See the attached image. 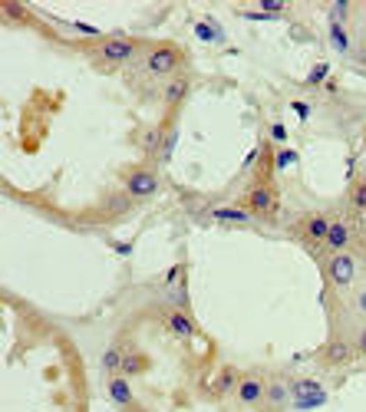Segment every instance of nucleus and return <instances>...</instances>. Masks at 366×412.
Segmentation results:
<instances>
[{
  "label": "nucleus",
  "instance_id": "obj_25",
  "mask_svg": "<svg viewBox=\"0 0 366 412\" xmlns=\"http://www.w3.org/2000/svg\"><path fill=\"white\" fill-rule=\"evenodd\" d=\"M261 7H264L267 17H278V13H284V3H278V0H261Z\"/></svg>",
  "mask_w": 366,
  "mask_h": 412
},
{
  "label": "nucleus",
  "instance_id": "obj_14",
  "mask_svg": "<svg viewBox=\"0 0 366 412\" xmlns=\"http://www.w3.org/2000/svg\"><path fill=\"white\" fill-rule=\"evenodd\" d=\"M149 370V356L139 350H126V360H122V376H139Z\"/></svg>",
  "mask_w": 366,
  "mask_h": 412
},
{
  "label": "nucleus",
  "instance_id": "obj_1",
  "mask_svg": "<svg viewBox=\"0 0 366 412\" xmlns=\"http://www.w3.org/2000/svg\"><path fill=\"white\" fill-rule=\"evenodd\" d=\"M185 63V53H182V47H175V43H155L149 53H145V70H149L152 76H172Z\"/></svg>",
  "mask_w": 366,
  "mask_h": 412
},
{
  "label": "nucleus",
  "instance_id": "obj_3",
  "mask_svg": "<svg viewBox=\"0 0 366 412\" xmlns=\"http://www.w3.org/2000/svg\"><path fill=\"white\" fill-rule=\"evenodd\" d=\"M324 271H327L330 284H337V287H347L350 280L356 277V258L350 251H340V254H330L327 264H324Z\"/></svg>",
  "mask_w": 366,
  "mask_h": 412
},
{
  "label": "nucleus",
  "instance_id": "obj_4",
  "mask_svg": "<svg viewBox=\"0 0 366 412\" xmlns=\"http://www.w3.org/2000/svg\"><path fill=\"white\" fill-rule=\"evenodd\" d=\"M155 191H159V175H155L152 168H136V172L126 175V195L132 201H145V198H152Z\"/></svg>",
  "mask_w": 366,
  "mask_h": 412
},
{
  "label": "nucleus",
  "instance_id": "obj_16",
  "mask_svg": "<svg viewBox=\"0 0 366 412\" xmlns=\"http://www.w3.org/2000/svg\"><path fill=\"white\" fill-rule=\"evenodd\" d=\"M238 383H241V379H238V373H234L231 366H225V370L218 373V379H215V396H228L231 389L238 393Z\"/></svg>",
  "mask_w": 366,
  "mask_h": 412
},
{
  "label": "nucleus",
  "instance_id": "obj_13",
  "mask_svg": "<svg viewBox=\"0 0 366 412\" xmlns=\"http://www.w3.org/2000/svg\"><path fill=\"white\" fill-rule=\"evenodd\" d=\"M353 353L356 350H350V343L333 340V343H327V350H324V360H327V366H343V363L353 360Z\"/></svg>",
  "mask_w": 366,
  "mask_h": 412
},
{
  "label": "nucleus",
  "instance_id": "obj_21",
  "mask_svg": "<svg viewBox=\"0 0 366 412\" xmlns=\"http://www.w3.org/2000/svg\"><path fill=\"white\" fill-rule=\"evenodd\" d=\"M350 208L356 214H366V178H360L353 188H350Z\"/></svg>",
  "mask_w": 366,
  "mask_h": 412
},
{
  "label": "nucleus",
  "instance_id": "obj_6",
  "mask_svg": "<svg viewBox=\"0 0 366 412\" xmlns=\"http://www.w3.org/2000/svg\"><path fill=\"white\" fill-rule=\"evenodd\" d=\"M291 396H294V402H297L301 409H310V406H324V402H327L324 386L314 383V379H297V383L291 386Z\"/></svg>",
  "mask_w": 366,
  "mask_h": 412
},
{
  "label": "nucleus",
  "instance_id": "obj_8",
  "mask_svg": "<svg viewBox=\"0 0 366 412\" xmlns=\"http://www.w3.org/2000/svg\"><path fill=\"white\" fill-rule=\"evenodd\" d=\"M327 231H330V218L327 214H320V212H314V214L303 218L301 237L307 241V244H324V241H327Z\"/></svg>",
  "mask_w": 366,
  "mask_h": 412
},
{
  "label": "nucleus",
  "instance_id": "obj_29",
  "mask_svg": "<svg viewBox=\"0 0 366 412\" xmlns=\"http://www.w3.org/2000/svg\"><path fill=\"white\" fill-rule=\"evenodd\" d=\"M353 350L360 353V356H366V330L360 333V337H356V347H353Z\"/></svg>",
  "mask_w": 366,
  "mask_h": 412
},
{
  "label": "nucleus",
  "instance_id": "obj_27",
  "mask_svg": "<svg viewBox=\"0 0 366 412\" xmlns=\"http://www.w3.org/2000/svg\"><path fill=\"white\" fill-rule=\"evenodd\" d=\"M271 138H274V142H287V129H284V122L271 125Z\"/></svg>",
  "mask_w": 366,
  "mask_h": 412
},
{
  "label": "nucleus",
  "instance_id": "obj_9",
  "mask_svg": "<svg viewBox=\"0 0 366 412\" xmlns=\"http://www.w3.org/2000/svg\"><path fill=\"white\" fill-rule=\"evenodd\" d=\"M106 393H109V399H113L116 406H122V409H132V402H136V396H132V386H129V376H122V373L109 376Z\"/></svg>",
  "mask_w": 366,
  "mask_h": 412
},
{
  "label": "nucleus",
  "instance_id": "obj_22",
  "mask_svg": "<svg viewBox=\"0 0 366 412\" xmlns=\"http://www.w3.org/2000/svg\"><path fill=\"white\" fill-rule=\"evenodd\" d=\"M175 142H178V129L175 125H165V138H162V152H159V162H168L172 152H175Z\"/></svg>",
  "mask_w": 366,
  "mask_h": 412
},
{
  "label": "nucleus",
  "instance_id": "obj_12",
  "mask_svg": "<svg viewBox=\"0 0 366 412\" xmlns=\"http://www.w3.org/2000/svg\"><path fill=\"white\" fill-rule=\"evenodd\" d=\"M189 79H185V76H178V79H172V83H168V86L162 89V102L165 106H168V109H175V106H182V100H185V96H189Z\"/></svg>",
  "mask_w": 366,
  "mask_h": 412
},
{
  "label": "nucleus",
  "instance_id": "obj_2",
  "mask_svg": "<svg viewBox=\"0 0 366 412\" xmlns=\"http://www.w3.org/2000/svg\"><path fill=\"white\" fill-rule=\"evenodd\" d=\"M136 50H139V40L106 37L100 47H96V60H100L102 66H122V63H129L132 56H136Z\"/></svg>",
  "mask_w": 366,
  "mask_h": 412
},
{
  "label": "nucleus",
  "instance_id": "obj_15",
  "mask_svg": "<svg viewBox=\"0 0 366 412\" xmlns=\"http://www.w3.org/2000/svg\"><path fill=\"white\" fill-rule=\"evenodd\" d=\"M287 399H291V389L284 386L280 379H271V383H267V396H264L267 406H271V409H280Z\"/></svg>",
  "mask_w": 366,
  "mask_h": 412
},
{
  "label": "nucleus",
  "instance_id": "obj_11",
  "mask_svg": "<svg viewBox=\"0 0 366 412\" xmlns=\"http://www.w3.org/2000/svg\"><path fill=\"white\" fill-rule=\"evenodd\" d=\"M165 324H168V330H172V333H175L178 340H191V337H195V320H191L189 310H182V307L168 310Z\"/></svg>",
  "mask_w": 366,
  "mask_h": 412
},
{
  "label": "nucleus",
  "instance_id": "obj_24",
  "mask_svg": "<svg viewBox=\"0 0 366 412\" xmlns=\"http://www.w3.org/2000/svg\"><path fill=\"white\" fill-rule=\"evenodd\" d=\"M297 162V152H284L280 149L278 155H274V168H287V165Z\"/></svg>",
  "mask_w": 366,
  "mask_h": 412
},
{
  "label": "nucleus",
  "instance_id": "obj_18",
  "mask_svg": "<svg viewBox=\"0 0 366 412\" xmlns=\"http://www.w3.org/2000/svg\"><path fill=\"white\" fill-rule=\"evenodd\" d=\"M122 360H126V353L119 350V347H109V350L102 353V370H106L109 376L122 373Z\"/></svg>",
  "mask_w": 366,
  "mask_h": 412
},
{
  "label": "nucleus",
  "instance_id": "obj_10",
  "mask_svg": "<svg viewBox=\"0 0 366 412\" xmlns=\"http://www.w3.org/2000/svg\"><path fill=\"white\" fill-rule=\"evenodd\" d=\"M350 241H353V231H350V225L343 221V218H337V221H330V231H327V244L330 254H340V251L350 248Z\"/></svg>",
  "mask_w": 366,
  "mask_h": 412
},
{
  "label": "nucleus",
  "instance_id": "obj_19",
  "mask_svg": "<svg viewBox=\"0 0 366 412\" xmlns=\"http://www.w3.org/2000/svg\"><path fill=\"white\" fill-rule=\"evenodd\" d=\"M218 221H234V225H244V221H251L254 214L248 208H218L215 212Z\"/></svg>",
  "mask_w": 366,
  "mask_h": 412
},
{
  "label": "nucleus",
  "instance_id": "obj_26",
  "mask_svg": "<svg viewBox=\"0 0 366 412\" xmlns=\"http://www.w3.org/2000/svg\"><path fill=\"white\" fill-rule=\"evenodd\" d=\"M324 76H327V63H320V66H314V73L307 76V83H310V86H317V83H320Z\"/></svg>",
  "mask_w": 366,
  "mask_h": 412
},
{
  "label": "nucleus",
  "instance_id": "obj_28",
  "mask_svg": "<svg viewBox=\"0 0 366 412\" xmlns=\"http://www.w3.org/2000/svg\"><path fill=\"white\" fill-rule=\"evenodd\" d=\"M294 113L301 116V119H307V116H310V106H307V102H294Z\"/></svg>",
  "mask_w": 366,
  "mask_h": 412
},
{
  "label": "nucleus",
  "instance_id": "obj_5",
  "mask_svg": "<svg viewBox=\"0 0 366 412\" xmlns=\"http://www.w3.org/2000/svg\"><path fill=\"white\" fill-rule=\"evenodd\" d=\"M248 212L254 218H271V214L278 212V195H274V188L261 182V185H254L248 191Z\"/></svg>",
  "mask_w": 366,
  "mask_h": 412
},
{
  "label": "nucleus",
  "instance_id": "obj_7",
  "mask_svg": "<svg viewBox=\"0 0 366 412\" xmlns=\"http://www.w3.org/2000/svg\"><path fill=\"white\" fill-rule=\"evenodd\" d=\"M267 396V383L261 376H241L238 383V402L241 406H261Z\"/></svg>",
  "mask_w": 366,
  "mask_h": 412
},
{
  "label": "nucleus",
  "instance_id": "obj_20",
  "mask_svg": "<svg viewBox=\"0 0 366 412\" xmlns=\"http://www.w3.org/2000/svg\"><path fill=\"white\" fill-rule=\"evenodd\" d=\"M195 37L205 40V43H212V40H221V26L215 20H198L195 24Z\"/></svg>",
  "mask_w": 366,
  "mask_h": 412
},
{
  "label": "nucleus",
  "instance_id": "obj_30",
  "mask_svg": "<svg viewBox=\"0 0 366 412\" xmlns=\"http://www.w3.org/2000/svg\"><path fill=\"white\" fill-rule=\"evenodd\" d=\"M356 307H360V310L366 313V287L360 290V294H356Z\"/></svg>",
  "mask_w": 366,
  "mask_h": 412
},
{
  "label": "nucleus",
  "instance_id": "obj_23",
  "mask_svg": "<svg viewBox=\"0 0 366 412\" xmlns=\"http://www.w3.org/2000/svg\"><path fill=\"white\" fill-rule=\"evenodd\" d=\"M162 138H165V129H149V132H145V138H142V149L149 152V155L162 152Z\"/></svg>",
  "mask_w": 366,
  "mask_h": 412
},
{
  "label": "nucleus",
  "instance_id": "obj_17",
  "mask_svg": "<svg viewBox=\"0 0 366 412\" xmlns=\"http://www.w3.org/2000/svg\"><path fill=\"white\" fill-rule=\"evenodd\" d=\"M330 47H333V50L337 53H347L350 50V37H347V24H333V20H330Z\"/></svg>",
  "mask_w": 366,
  "mask_h": 412
}]
</instances>
